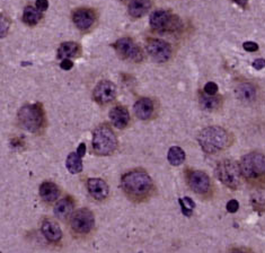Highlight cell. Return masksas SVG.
I'll list each match as a JSON object with an SVG mask.
<instances>
[{
	"instance_id": "cell-14",
	"label": "cell",
	"mask_w": 265,
	"mask_h": 253,
	"mask_svg": "<svg viewBox=\"0 0 265 253\" xmlns=\"http://www.w3.org/2000/svg\"><path fill=\"white\" fill-rule=\"evenodd\" d=\"M87 189L94 199L104 200L109 194L108 184L102 179L92 178L87 181Z\"/></svg>"
},
{
	"instance_id": "cell-37",
	"label": "cell",
	"mask_w": 265,
	"mask_h": 253,
	"mask_svg": "<svg viewBox=\"0 0 265 253\" xmlns=\"http://www.w3.org/2000/svg\"><path fill=\"white\" fill-rule=\"evenodd\" d=\"M234 3H236L238 6H241L243 8H245L247 6V3H248V0H233Z\"/></svg>"
},
{
	"instance_id": "cell-18",
	"label": "cell",
	"mask_w": 265,
	"mask_h": 253,
	"mask_svg": "<svg viewBox=\"0 0 265 253\" xmlns=\"http://www.w3.org/2000/svg\"><path fill=\"white\" fill-rule=\"evenodd\" d=\"M74 202L73 199L70 198V197H66L61 200H59L57 202V205L54 206V216L58 217L60 219H64L71 215V212L73 210Z\"/></svg>"
},
{
	"instance_id": "cell-5",
	"label": "cell",
	"mask_w": 265,
	"mask_h": 253,
	"mask_svg": "<svg viewBox=\"0 0 265 253\" xmlns=\"http://www.w3.org/2000/svg\"><path fill=\"white\" fill-rule=\"evenodd\" d=\"M242 175L249 181L259 180L265 176V156L261 153H249L244 156L239 164Z\"/></svg>"
},
{
	"instance_id": "cell-12",
	"label": "cell",
	"mask_w": 265,
	"mask_h": 253,
	"mask_svg": "<svg viewBox=\"0 0 265 253\" xmlns=\"http://www.w3.org/2000/svg\"><path fill=\"white\" fill-rule=\"evenodd\" d=\"M187 182L190 188L200 195L207 194L211 188L210 178L202 171H190L187 174Z\"/></svg>"
},
{
	"instance_id": "cell-40",
	"label": "cell",
	"mask_w": 265,
	"mask_h": 253,
	"mask_svg": "<svg viewBox=\"0 0 265 253\" xmlns=\"http://www.w3.org/2000/svg\"><path fill=\"white\" fill-rule=\"evenodd\" d=\"M0 253H2V252H0Z\"/></svg>"
},
{
	"instance_id": "cell-38",
	"label": "cell",
	"mask_w": 265,
	"mask_h": 253,
	"mask_svg": "<svg viewBox=\"0 0 265 253\" xmlns=\"http://www.w3.org/2000/svg\"><path fill=\"white\" fill-rule=\"evenodd\" d=\"M12 144H13L14 147H19V146L24 145V144H23V139H18V138H15V139L13 140Z\"/></svg>"
},
{
	"instance_id": "cell-23",
	"label": "cell",
	"mask_w": 265,
	"mask_h": 253,
	"mask_svg": "<svg viewBox=\"0 0 265 253\" xmlns=\"http://www.w3.org/2000/svg\"><path fill=\"white\" fill-rule=\"evenodd\" d=\"M43 18L42 12H40L36 7L27 6L24 9L23 13V21L25 24L29 25V26H35L37 25L41 19Z\"/></svg>"
},
{
	"instance_id": "cell-21",
	"label": "cell",
	"mask_w": 265,
	"mask_h": 253,
	"mask_svg": "<svg viewBox=\"0 0 265 253\" xmlns=\"http://www.w3.org/2000/svg\"><path fill=\"white\" fill-rule=\"evenodd\" d=\"M82 52L81 45L76 42H64L60 45L58 49V58L60 59H70L79 55Z\"/></svg>"
},
{
	"instance_id": "cell-36",
	"label": "cell",
	"mask_w": 265,
	"mask_h": 253,
	"mask_svg": "<svg viewBox=\"0 0 265 253\" xmlns=\"http://www.w3.org/2000/svg\"><path fill=\"white\" fill-rule=\"evenodd\" d=\"M77 154L81 156V157H84L85 154H86V145L85 144L79 145V147L77 149Z\"/></svg>"
},
{
	"instance_id": "cell-25",
	"label": "cell",
	"mask_w": 265,
	"mask_h": 253,
	"mask_svg": "<svg viewBox=\"0 0 265 253\" xmlns=\"http://www.w3.org/2000/svg\"><path fill=\"white\" fill-rule=\"evenodd\" d=\"M83 157H81L77 153H70L67 157V169L72 174H77L81 173L83 171Z\"/></svg>"
},
{
	"instance_id": "cell-15",
	"label": "cell",
	"mask_w": 265,
	"mask_h": 253,
	"mask_svg": "<svg viewBox=\"0 0 265 253\" xmlns=\"http://www.w3.org/2000/svg\"><path fill=\"white\" fill-rule=\"evenodd\" d=\"M42 233L46 236V239L51 243H58L62 239V231L61 227L59 226L58 223L51 219L46 218L42 223Z\"/></svg>"
},
{
	"instance_id": "cell-33",
	"label": "cell",
	"mask_w": 265,
	"mask_h": 253,
	"mask_svg": "<svg viewBox=\"0 0 265 253\" xmlns=\"http://www.w3.org/2000/svg\"><path fill=\"white\" fill-rule=\"evenodd\" d=\"M226 208H227V210H228L229 212H232V214H233V212H236V211L238 210V208H239L238 201L235 200V199H233V200H231V201H228Z\"/></svg>"
},
{
	"instance_id": "cell-3",
	"label": "cell",
	"mask_w": 265,
	"mask_h": 253,
	"mask_svg": "<svg viewBox=\"0 0 265 253\" xmlns=\"http://www.w3.org/2000/svg\"><path fill=\"white\" fill-rule=\"evenodd\" d=\"M199 144L208 154H216L227 148L231 144V136L221 126H208L199 135Z\"/></svg>"
},
{
	"instance_id": "cell-7",
	"label": "cell",
	"mask_w": 265,
	"mask_h": 253,
	"mask_svg": "<svg viewBox=\"0 0 265 253\" xmlns=\"http://www.w3.org/2000/svg\"><path fill=\"white\" fill-rule=\"evenodd\" d=\"M150 26L159 32L173 31V29L178 27V19L171 12L164 11V9H158L155 11L152 16H150Z\"/></svg>"
},
{
	"instance_id": "cell-24",
	"label": "cell",
	"mask_w": 265,
	"mask_h": 253,
	"mask_svg": "<svg viewBox=\"0 0 265 253\" xmlns=\"http://www.w3.org/2000/svg\"><path fill=\"white\" fill-rule=\"evenodd\" d=\"M200 105L202 109L207 111H214L217 110L220 104H221V99L216 95H207V94H200Z\"/></svg>"
},
{
	"instance_id": "cell-9",
	"label": "cell",
	"mask_w": 265,
	"mask_h": 253,
	"mask_svg": "<svg viewBox=\"0 0 265 253\" xmlns=\"http://www.w3.org/2000/svg\"><path fill=\"white\" fill-rule=\"evenodd\" d=\"M118 54L124 60L133 62H140L142 60V52L139 45L130 38H122L114 44Z\"/></svg>"
},
{
	"instance_id": "cell-17",
	"label": "cell",
	"mask_w": 265,
	"mask_h": 253,
	"mask_svg": "<svg viewBox=\"0 0 265 253\" xmlns=\"http://www.w3.org/2000/svg\"><path fill=\"white\" fill-rule=\"evenodd\" d=\"M155 111L154 102L148 98L138 100L134 104V114L140 120H148L153 116Z\"/></svg>"
},
{
	"instance_id": "cell-22",
	"label": "cell",
	"mask_w": 265,
	"mask_h": 253,
	"mask_svg": "<svg viewBox=\"0 0 265 253\" xmlns=\"http://www.w3.org/2000/svg\"><path fill=\"white\" fill-rule=\"evenodd\" d=\"M235 92H236L237 98L243 101V102H253V101L256 99V89H255L252 84H239Z\"/></svg>"
},
{
	"instance_id": "cell-11",
	"label": "cell",
	"mask_w": 265,
	"mask_h": 253,
	"mask_svg": "<svg viewBox=\"0 0 265 253\" xmlns=\"http://www.w3.org/2000/svg\"><path fill=\"white\" fill-rule=\"evenodd\" d=\"M117 86L109 80H102L94 88L93 98L98 104H107L116 99Z\"/></svg>"
},
{
	"instance_id": "cell-13",
	"label": "cell",
	"mask_w": 265,
	"mask_h": 253,
	"mask_svg": "<svg viewBox=\"0 0 265 253\" xmlns=\"http://www.w3.org/2000/svg\"><path fill=\"white\" fill-rule=\"evenodd\" d=\"M95 21H96V15L89 8H79L72 14L73 24L82 31L91 28L95 24Z\"/></svg>"
},
{
	"instance_id": "cell-27",
	"label": "cell",
	"mask_w": 265,
	"mask_h": 253,
	"mask_svg": "<svg viewBox=\"0 0 265 253\" xmlns=\"http://www.w3.org/2000/svg\"><path fill=\"white\" fill-rule=\"evenodd\" d=\"M178 202H179V205H181L183 214L187 217L191 216L193 209L196 208V204H194V201L192 199L187 198V197H185V198L179 199Z\"/></svg>"
},
{
	"instance_id": "cell-31",
	"label": "cell",
	"mask_w": 265,
	"mask_h": 253,
	"mask_svg": "<svg viewBox=\"0 0 265 253\" xmlns=\"http://www.w3.org/2000/svg\"><path fill=\"white\" fill-rule=\"evenodd\" d=\"M243 47H244L245 50H246L247 52H255V51H257V50H258V44L255 43V42H252V41L245 42L243 44Z\"/></svg>"
},
{
	"instance_id": "cell-29",
	"label": "cell",
	"mask_w": 265,
	"mask_h": 253,
	"mask_svg": "<svg viewBox=\"0 0 265 253\" xmlns=\"http://www.w3.org/2000/svg\"><path fill=\"white\" fill-rule=\"evenodd\" d=\"M9 28H11V21L7 16L0 14V39H3L6 37L9 32Z\"/></svg>"
},
{
	"instance_id": "cell-19",
	"label": "cell",
	"mask_w": 265,
	"mask_h": 253,
	"mask_svg": "<svg viewBox=\"0 0 265 253\" xmlns=\"http://www.w3.org/2000/svg\"><path fill=\"white\" fill-rule=\"evenodd\" d=\"M40 196H41V198L47 202L56 201L60 196L59 186L51 181L43 182L41 186H40Z\"/></svg>"
},
{
	"instance_id": "cell-28",
	"label": "cell",
	"mask_w": 265,
	"mask_h": 253,
	"mask_svg": "<svg viewBox=\"0 0 265 253\" xmlns=\"http://www.w3.org/2000/svg\"><path fill=\"white\" fill-rule=\"evenodd\" d=\"M252 204L256 209H265V191L256 192L252 197Z\"/></svg>"
},
{
	"instance_id": "cell-39",
	"label": "cell",
	"mask_w": 265,
	"mask_h": 253,
	"mask_svg": "<svg viewBox=\"0 0 265 253\" xmlns=\"http://www.w3.org/2000/svg\"><path fill=\"white\" fill-rule=\"evenodd\" d=\"M232 253H249L247 251H245L243 249H236V250H234Z\"/></svg>"
},
{
	"instance_id": "cell-8",
	"label": "cell",
	"mask_w": 265,
	"mask_h": 253,
	"mask_svg": "<svg viewBox=\"0 0 265 253\" xmlns=\"http://www.w3.org/2000/svg\"><path fill=\"white\" fill-rule=\"evenodd\" d=\"M70 225L74 233L77 234H88L95 226V218L93 212L86 209H79L71 216Z\"/></svg>"
},
{
	"instance_id": "cell-30",
	"label": "cell",
	"mask_w": 265,
	"mask_h": 253,
	"mask_svg": "<svg viewBox=\"0 0 265 253\" xmlns=\"http://www.w3.org/2000/svg\"><path fill=\"white\" fill-rule=\"evenodd\" d=\"M204 94L207 95H216L218 92V85L213 82H209L204 85Z\"/></svg>"
},
{
	"instance_id": "cell-20",
	"label": "cell",
	"mask_w": 265,
	"mask_h": 253,
	"mask_svg": "<svg viewBox=\"0 0 265 253\" xmlns=\"http://www.w3.org/2000/svg\"><path fill=\"white\" fill-rule=\"evenodd\" d=\"M150 0H131L129 4V14L133 18H140L150 9Z\"/></svg>"
},
{
	"instance_id": "cell-34",
	"label": "cell",
	"mask_w": 265,
	"mask_h": 253,
	"mask_svg": "<svg viewBox=\"0 0 265 253\" xmlns=\"http://www.w3.org/2000/svg\"><path fill=\"white\" fill-rule=\"evenodd\" d=\"M252 66H253V68H255L256 70H262L263 68H265V59L254 60Z\"/></svg>"
},
{
	"instance_id": "cell-1",
	"label": "cell",
	"mask_w": 265,
	"mask_h": 253,
	"mask_svg": "<svg viewBox=\"0 0 265 253\" xmlns=\"http://www.w3.org/2000/svg\"><path fill=\"white\" fill-rule=\"evenodd\" d=\"M121 185L129 198L133 200L144 199L152 194L154 183L150 176L144 171L133 170L122 176Z\"/></svg>"
},
{
	"instance_id": "cell-4",
	"label": "cell",
	"mask_w": 265,
	"mask_h": 253,
	"mask_svg": "<svg viewBox=\"0 0 265 253\" xmlns=\"http://www.w3.org/2000/svg\"><path fill=\"white\" fill-rule=\"evenodd\" d=\"M118 148V139L111 126L102 124L94 130L93 149L101 156L111 155Z\"/></svg>"
},
{
	"instance_id": "cell-32",
	"label": "cell",
	"mask_w": 265,
	"mask_h": 253,
	"mask_svg": "<svg viewBox=\"0 0 265 253\" xmlns=\"http://www.w3.org/2000/svg\"><path fill=\"white\" fill-rule=\"evenodd\" d=\"M35 7H36L40 12H46L49 8V2L48 0H36Z\"/></svg>"
},
{
	"instance_id": "cell-6",
	"label": "cell",
	"mask_w": 265,
	"mask_h": 253,
	"mask_svg": "<svg viewBox=\"0 0 265 253\" xmlns=\"http://www.w3.org/2000/svg\"><path fill=\"white\" fill-rule=\"evenodd\" d=\"M218 180L228 188L237 189L242 181V172L239 164L236 162L226 160L220 162L216 169Z\"/></svg>"
},
{
	"instance_id": "cell-16",
	"label": "cell",
	"mask_w": 265,
	"mask_h": 253,
	"mask_svg": "<svg viewBox=\"0 0 265 253\" xmlns=\"http://www.w3.org/2000/svg\"><path fill=\"white\" fill-rule=\"evenodd\" d=\"M109 119H111L112 124L118 129H123L129 124L130 114L129 111L122 105L114 106L109 112Z\"/></svg>"
},
{
	"instance_id": "cell-2",
	"label": "cell",
	"mask_w": 265,
	"mask_h": 253,
	"mask_svg": "<svg viewBox=\"0 0 265 253\" xmlns=\"http://www.w3.org/2000/svg\"><path fill=\"white\" fill-rule=\"evenodd\" d=\"M18 124L32 134H41L47 123L46 112L41 103L24 105L17 113Z\"/></svg>"
},
{
	"instance_id": "cell-35",
	"label": "cell",
	"mask_w": 265,
	"mask_h": 253,
	"mask_svg": "<svg viewBox=\"0 0 265 253\" xmlns=\"http://www.w3.org/2000/svg\"><path fill=\"white\" fill-rule=\"evenodd\" d=\"M60 67L63 70H70L73 67V64L70 59H63L61 64H60Z\"/></svg>"
},
{
	"instance_id": "cell-10",
	"label": "cell",
	"mask_w": 265,
	"mask_h": 253,
	"mask_svg": "<svg viewBox=\"0 0 265 253\" xmlns=\"http://www.w3.org/2000/svg\"><path fill=\"white\" fill-rule=\"evenodd\" d=\"M148 54L157 62H165L172 57V48L167 42L159 39H150L147 43Z\"/></svg>"
},
{
	"instance_id": "cell-26",
	"label": "cell",
	"mask_w": 265,
	"mask_h": 253,
	"mask_svg": "<svg viewBox=\"0 0 265 253\" xmlns=\"http://www.w3.org/2000/svg\"><path fill=\"white\" fill-rule=\"evenodd\" d=\"M168 162L174 166H178L184 163L185 161V151L181 148L177 147V146H174L171 149L168 150L167 155Z\"/></svg>"
}]
</instances>
